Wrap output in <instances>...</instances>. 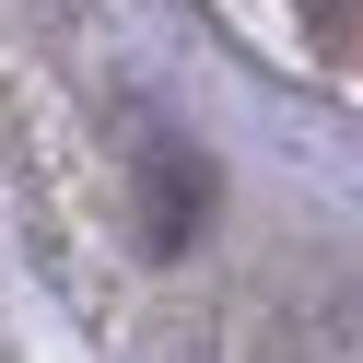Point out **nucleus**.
Wrapping results in <instances>:
<instances>
[{
  "label": "nucleus",
  "mask_w": 363,
  "mask_h": 363,
  "mask_svg": "<svg viewBox=\"0 0 363 363\" xmlns=\"http://www.w3.org/2000/svg\"><path fill=\"white\" fill-rule=\"evenodd\" d=\"M94 176H106V199H118V223H129V258H152V269H164V258H188L199 211H211V152H199L176 118L118 106V118H106Z\"/></svg>",
  "instance_id": "obj_1"
},
{
  "label": "nucleus",
  "mask_w": 363,
  "mask_h": 363,
  "mask_svg": "<svg viewBox=\"0 0 363 363\" xmlns=\"http://www.w3.org/2000/svg\"><path fill=\"white\" fill-rule=\"evenodd\" d=\"M223 12L281 71H305V82H328V94L363 106V0H223Z\"/></svg>",
  "instance_id": "obj_2"
}]
</instances>
